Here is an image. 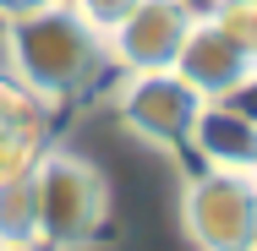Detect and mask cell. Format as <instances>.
I'll return each instance as SVG.
<instances>
[{
  "label": "cell",
  "instance_id": "cell-1",
  "mask_svg": "<svg viewBox=\"0 0 257 251\" xmlns=\"http://www.w3.org/2000/svg\"><path fill=\"white\" fill-rule=\"evenodd\" d=\"M6 66L39 104L55 109L99 88L109 71V50L104 33H93L66 0H55L44 11L6 22Z\"/></svg>",
  "mask_w": 257,
  "mask_h": 251
},
{
  "label": "cell",
  "instance_id": "cell-2",
  "mask_svg": "<svg viewBox=\"0 0 257 251\" xmlns=\"http://www.w3.org/2000/svg\"><path fill=\"white\" fill-rule=\"evenodd\" d=\"M39 180V251H82L109 224V180L93 158L44 148L33 164Z\"/></svg>",
  "mask_w": 257,
  "mask_h": 251
},
{
  "label": "cell",
  "instance_id": "cell-3",
  "mask_svg": "<svg viewBox=\"0 0 257 251\" xmlns=\"http://www.w3.org/2000/svg\"><path fill=\"white\" fill-rule=\"evenodd\" d=\"M181 224L197 251H252L257 235V186L252 175L197 169L181 186Z\"/></svg>",
  "mask_w": 257,
  "mask_h": 251
},
{
  "label": "cell",
  "instance_id": "cell-4",
  "mask_svg": "<svg viewBox=\"0 0 257 251\" xmlns=\"http://www.w3.org/2000/svg\"><path fill=\"white\" fill-rule=\"evenodd\" d=\"M197 93L175 77V71H126L120 93H115V115L126 131H137L143 142L175 153L186 148V126L197 115Z\"/></svg>",
  "mask_w": 257,
  "mask_h": 251
},
{
  "label": "cell",
  "instance_id": "cell-5",
  "mask_svg": "<svg viewBox=\"0 0 257 251\" xmlns=\"http://www.w3.org/2000/svg\"><path fill=\"white\" fill-rule=\"evenodd\" d=\"M170 71H175L203 104L241 99V93L252 88V77H257V50L235 44L224 28H213L203 11H197L192 28H186V39H181V50H175V60H170Z\"/></svg>",
  "mask_w": 257,
  "mask_h": 251
},
{
  "label": "cell",
  "instance_id": "cell-6",
  "mask_svg": "<svg viewBox=\"0 0 257 251\" xmlns=\"http://www.w3.org/2000/svg\"><path fill=\"white\" fill-rule=\"evenodd\" d=\"M192 17H197L192 0H137V11L104 39L109 66H120V71H170Z\"/></svg>",
  "mask_w": 257,
  "mask_h": 251
},
{
  "label": "cell",
  "instance_id": "cell-7",
  "mask_svg": "<svg viewBox=\"0 0 257 251\" xmlns=\"http://www.w3.org/2000/svg\"><path fill=\"white\" fill-rule=\"evenodd\" d=\"M186 148L197 153L203 169L252 175L257 169V126L235 99H213V104H197V115L186 126Z\"/></svg>",
  "mask_w": 257,
  "mask_h": 251
},
{
  "label": "cell",
  "instance_id": "cell-8",
  "mask_svg": "<svg viewBox=\"0 0 257 251\" xmlns=\"http://www.w3.org/2000/svg\"><path fill=\"white\" fill-rule=\"evenodd\" d=\"M50 148V104H39L11 71H0V180L22 175Z\"/></svg>",
  "mask_w": 257,
  "mask_h": 251
},
{
  "label": "cell",
  "instance_id": "cell-9",
  "mask_svg": "<svg viewBox=\"0 0 257 251\" xmlns=\"http://www.w3.org/2000/svg\"><path fill=\"white\" fill-rule=\"evenodd\" d=\"M0 246H39V180H33V169L0 180Z\"/></svg>",
  "mask_w": 257,
  "mask_h": 251
},
{
  "label": "cell",
  "instance_id": "cell-10",
  "mask_svg": "<svg viewBox=\"0 0 257 251\" xmlns=\"http://www.w3.org/2000/svg\"><path fill=\"white\" fill-rule=\"evenodd\" d=\"M203 17L213 22V28H224L235 44L257 50V0H213Z\"/></svg>",
  "mask_w": 257,
  "mask_h": 251
},
{
  "label": "cell",
  "instance_id": "cell-11",
  "mask_svg": "<svg viewBox=\"0 0 257 251\" xmlns=\"http://www.w3.org/2000/svg\"><path fill=\"white\" fill-rule=\"evenodd\" d=\"M66 6H71V11H77L93 33H104V39H109V33H115L132 11H137V0H66Z\"/></svg>",
  "mask_w": 257,
  "mask_h": 251
},
{
  "label": "cell",
  "instance_id": "cell-12",
  "mask_svg": "<svg viewBox=\"0 0 257 251\" xmlns=\"http://www.w3.org/2000/svg\"><path fill=\"white\" fill-rule=\"evenodd\" d=\"M55 0H0V22H11V17H28V11H44Z\"/></svg>",
  "mask_w": 257,
  "mask_h": 251
},
{
  "label": "cell",
  "instance_id": "cell-13",
  "mask_svg": "<svg viewBox=\"0 0 257 251\" xmlns=\"http://www.w3.org/2000/svg\"><path fill=\"white\" fill-rule=\"evenodd\" d=\"M0 251H39V246H0Z\"/></svg>",
  "mask_w": 257,
  "mask_h": 251
}]
</instances>
